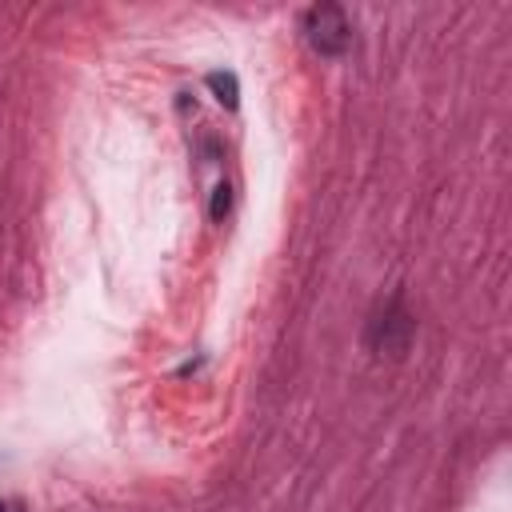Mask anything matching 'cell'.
Returning a JSON list of instances; mask_svg holds the SVG:
<instances>
[{
	"instance_id": "obj_3",
	"label": "cell",
	"mask_w": 512,
	"mask_h": 512,
	"mask_svg": "<svg viewBox=\"0 0 512 512\" xmlns=\"http://www.w3.org/2000/svg\"><path fill=\"white\" fill-rule=\"evenodd\" d=\"M0 512H28V508L16 496H0Z\"/></svg>"
},
{
	"instance_id": "obj_1",
	"label": "cell",
	"mask_w": 512,
	"mask_h": 512,
	"mask_svg": "<svg viewBox=\"0 0 512 512\" xmlns=\"http://www.w3.org/2000/svg\"><path fill=\"white\" fill-rule=\"evenodd\" d=\"M304 36H308V44H312L320 56H340V52L348 48V40H352V24H348L344 8H336V4H316V8H308V16H304Z\"/></svg>"
},
{
	"instance_id": "obj_2",
	"label": "cell",
	"mask_w": 512,
	"mask_h": 512,
	"mask_svg": "<svg viewBox=\"0 0 512 512\" xmlns=\"http://www.w3.org/2000/svg\"><path fill=\"white\" fill-rule=\"evenodd\" d=\"M208 84H212V92H216V100H220V104L236 108V76H232V72H212V76H208Z\"/></svg>"
}]
</instances>
